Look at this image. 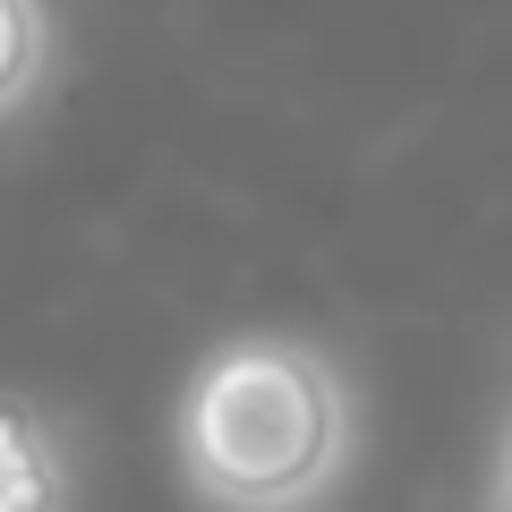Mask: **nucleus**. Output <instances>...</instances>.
<instances>
[{
  "label": "nucleus",
  "mask_w": 512,
  "mask_h": 512,
  "mask_svg": "<svg viewBox=\"0 0 512 512\" xmlns=\"http://www.w3.org/2000/svg\"><path fill=\"white\" fill-rule=\"evenodd\" d=\"M171 436L188 487L214 512H316L350 470L359 410L316 342L239 333L197 359Z\"/></svg>",
  "instance_id": "obj_1"
},
{
  "label": "nucleus",
  "mask_w": 512,
  "mask_h": 512,
  "mask_svg": "<svg viewBox=\"0 0 512 512\" xmlns=\"http://www.w3.org/2000/svg\"><path fill=\"white\" fill-rule=\"evenodd\" d=\"M0 512H69V436L26 393H0Z\"/></svg>",
  "instance_id": "obj_2"
},
{
  "label": "nucleus",
  "mask_w": 512,
  "mask_h": 512,
  "mask_svg": "<svg viewBox=\"0 0 512 512\" xmlns=\"http://www.w3.org/2000/svg\"><path fill=\"white\" fill-rule=\"evenodd\" d=\"M52 69V18L43 0H0V120L26 103Z\"/></svg>",
  "instance_id": "obj_3"
},
{
  "label": "nucleus",
  "mask_w": 512,
  "mask_h": 512,
  "mask_svg": "<svg viewBox=\"0 0 512 512\" xmlns=\"http://www.w3.org/2000/svg\"><path fill=\"white\" fill-rule=\"evenodd\" d=\"M495 512H512V436H504V470H495Z\"/></svg>",
  "instance_id": "obj_4"
}]
</instances>
